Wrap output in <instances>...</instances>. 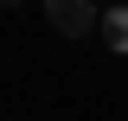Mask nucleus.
Returning <instances> with one entry per match:
<instances>
[{
    "label": "nucleus",
    "instance_id": "obj_1",
    "mask_svg": "<svg viewBox=\"0 0 128 121\" xmlns=\"http://www.w3.org/2000/svg\"><path fill=\"white\" fill-rule=\"evenodd\" d=\"M45 19H51V32H64V38H83V32L102 26V13H96L90 0H45Z\"/></svg>",
    "mask_w": 128,
    "mask_h": 121
},
{
    "label": "nucleus",
    "instance_id": "obj_2",
    "mask_svg": "<svg viewBox=\"0 0 128 121\" xmlns=\"http://www.w3.org/2000/svg\"><path fill=\"white\" fill-rule=\"evenodd\" d=\"M102 38H109V51H128V6L102 13Z\"/></svg>",
    "mask_w": 128,
    "mask_h": 121
}]
</instances>
